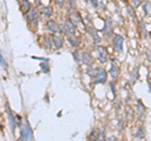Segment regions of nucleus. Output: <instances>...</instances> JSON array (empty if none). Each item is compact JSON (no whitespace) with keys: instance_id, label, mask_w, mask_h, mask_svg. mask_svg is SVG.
Instances as JSON below:
<instances>
[{"instance_id":"1","label":"nucleus","mask_w":151,"mask_h":141,"mask_svg":"<svg viewBox=\"0 0 151 141\" xmlns=\"http://www.w3.org/2000/svg\"><path fill=\"white\" fill-rule=\"evenodd\" d=\"M33 130L30 128V125L28 121H24L20 126V136L19 140H33Z\"/></svg>"},{"instance_id":"2","label":"nucleus","mask_w":151,"mask_h":141,"mask_svg":"<svg viewBox=\"0 0 151 141\" xmlns=\"http://www.w3.org/2000/svg\"><path fill=\"white\" fill-rule=\"evenodd\" d=\"M25 18H27L28 22H31V23H33V25H37V24H38V20H39L37 9H35V8H30V9L25 13Z\"/></svg>"},{"instance_id":"3","label":"nucleus","mask_w":151,"mask_h":141,"mask_svg":"<svg viewBox=\"0 0 151 141\" xmlns=\"http://www.w3.org/2000/svg\"><path fill=\"white\" fill-rule=\"evenodd\" d=\"M96 57L98 59V62L106 63V60H107V51H106L105 47L96 46Z\"/></svg>"},{"instance_id":"4","label":"nucleus","mask_w":151,"mask_h":141,"mask_svg":"<svg viewBox=\"0 0 151 141\" xmlns=\"http://www.w3.org/2000/svg\"><path fill=\"white\" fill-rule=\"evenodd\" d=\"M113 47H115V51L121 53L122 49H124V37L120 34H116L113 37Z\"/></svg>"},{"instance_id":"5","label":"nucleus","mask_w":151,"mask_h":141,"mask_svg":"<svg viewBox=\"0 0 151 141\" xmlns=\"http://www.w3.org/2000/svg\"><path fill=\"white\" fill-rule=\"evenodd\" d=\"M76 24L71 19H66L64 22V29L67 35H76Z\"/></svg>"},{"instance_id":"6","label":"nucleus","mask_w":151,"mask_h":141,"mask_svg":"<svg viewBox=\"0 0 151 141\" xmlns=\"http://www.w3.org/2000/svg\"><path fill=\"white\" fill-rule=\"evenodd\" d=\"M6 112H8V119H9L10 128H11V131L14 132L15 127L18 126L17 121H15V119H17V116H14V115H13V112H11V110H10V107H9V105H8V103H6Z\"/></svg>"},{"instance_id":"7","label":"nucleus","mask_w":151,"mask_h":141,"mask_svg":"<svg viewBox=\"0 0 151 141\" xmlns=\"http://www.w3.org/2000/svg\"><path fill=\"white\" fill-rule=\"evenodd\" d=\"M94 82L96 83H106L107 81V73L105 69H102V68H100V71H98V73L96 74V77L93 78Z\"/></svg>"},{"instance_id":"8","label":"nucleus","mask_w":151,"mask_h":141,"mask_svg":"<svg viewBox=\"0 0 151 141\" xmlns=\"http://www.w3.org/2000/svg\"><path fill=\"white\" fill-rule=\"evenodd\" d=\"M52 43H53V47H55L57 49H61L63 47V43H64V40H63L62 37H59V35L54 34L53 37H52Z\"/></svg>"},{"instance_id":"9","label":"nucleus","mask_w":151,"mask_h":141,"mask_svg":"<svg viewBox=\"0 0 151 141\" xmlns=\"http://www.w3.org/2000/svg\"><path fill=\"white\" fill-rule=\"evenodd\" d=\"M81 62L89 66V64L93 63V57L88 53V52H81Z\"/></svg>"},{"instance_id":"10","label":"nucleus","mask_w":151,"mask_h":141,"mask_svg":"<svg viewBox=\"0 0 151 141\" xmlns=\"http://www.w3.org/2000/svg\"><path fill=\"white\" fill-rule=\"evenodd\" d=\"M47 28H48V30L52 32L53 34H57L59 32V25L54 22V20H48V22H47Z\"/></svg>"},{"instance_id":"11","label":"nucleus","mask_w":151,"mask_h":141,"mask_svg":"<svg viewBox=\"0 0 151 141\" xmlns=\"http://www.w3.org/2000/svg\"><path fill=\"white\" fill-rule=\"evenodd\" d=\"M72 22L76 24V25H79V24L83 23V20L81 18V15H79V13H77V11H73L72 14H71V18H69Z\"/></svg>"},{"instance_id":"12","label":"nucleus","mask_w":151,"mask_h":141,"mask_svg":"<svg viewBox=\"0 0 151 141\" xmlns=\"http://www.w3.org/2000/svg\"><path fill=\"white\" fill-rule=\"evenodd\" d=\"M41 14L43 15V17H45V18H50L52 14H53V10H52L50 6H43L41 9Z\"/></svg>"},{"instance_id":"13","label":"nucleus","mask_w":151,"mask_h":141,"mask_svg":"<svg viewBox=\"0 0 151 141\" xmlns=\"http://www.w3.org/2000/svg\"><path fill=\"white\" fill-rule=\"evenodd\" d=\"M67 40L72 47H78L79 46V39L76 35H67Z\"/></svg>"},{"instance_id":"14","label":"nucleus","mask_w":151,"mask_h":141,"mask_svg":"<svg viewBox=\"0 0 151 141\" xmlns=\"http://www.w3.org/2000/svg\"><path fill=\"white\" fill-rule=\"evenodd\" d=\"M19 3H20V9H22L23 13H27V11L31 8L30 3L28 1V0H22V1H19Z\"/></svg>"},{"instance_id":"15","label":"nucleus","mask_w":151,"mask_h":141,"mask_svg":"<svg viewBox=\"0 0 151 141\" xmlns=\"http://www.w3.org/2000/svg\"><path fill=\"white\" fill-rule=\"evenodd\" d=\"M88 32H89V34L92 35V38H93V40L96 43H98L101 40V37H100V34L96 32V29H93V28H88Z\"/></svg>"},{"instance_id":"16","label":"nucleus","mask_w":151,"mask_h":141,"mask_svg":"<svg viewBox=\"0 0 151 141\" xmlns=\"http://www.w3.org/2000/svg\"><path fill=\"white\" fill-rule=\"evenodd\" d=\"M110 73H111V77H112V79H115V81L117 79V77H118V68H117V66H115V63H112V66H111Z\"/></svg>"},{"instance_id":"17","label":"nucleus","mask_w":151,"mask_h":141,"mask_svg":"<svg viewBox=\"0 0 151 141\" xmlns=\"http://www.w3.org/2000/svg\"><path fill=\"white\" fill-rule=\"evenodd\" d=\"M98 71H100V68H88V69H87V76L94 78L96 77V74L98 73Z\"/></svg>"},{"instance_id":"18","label":"nucleus","mask_w":151,"mask_h":141,"mask_svg":"<svg viewBox=\"0 0 151 141\" xmlns=\"http://www.w3.org/2000/svg\"><path fill=\"white\" fill-rule=\"evenodd\" d=\"M138 78V67H136L132 71V74H131V83H135Z\"/></svg>"},{"instance_id":"19","label":"nucleus","mask_w":151,"mask_h":141,"mask_svg":"<svg viewBox=\"0 0 151 141\" xmlns=\"http://www.w3.org/2000/svg\"><path fill=\"white\" fill-rule=\"evenodd\" d=\"M43 39H44V46H45L47 49H52V46H53V43H52V38L44 37Z\"/></svg>"},{"instance_id":"20","label":"nucleus","mask_w":151,"mask_h":141,"mask_svg":"<svg viewBox=\"0 0 151 141\" xmlns=\"http://www.w3.org/2000/svg\"><path fill=\"white\" fill-rule=\"evenodd\" d=\"M88 139H89V140L100 139V136H98V130H96V128H94V130H92V132H91L89 136H88Z\"/></svg>"},{"instance_id":"21","label":"nucleus","mask_w":151,"mask_h":141,"mask_svg":"<svg viewBox=\"0 0 151 141\" xmlns=\"http://www.w3.org/2000/svg\"><path fill=\"white\" fill-rule=\"evenodd\" d=\"M127 11H129V14H130L134 19L136 18V14H135V11H134V5H130V4H127Z\"/></svg>"},{"instance_id":"22","label":"nucleus","mask_w":151,"mask_h":141,"mask_svg":"<svg viewBox=\"0 0 151 141\" xmlns=\"http://www.w3.org/2000/svg\"><path fill=\"white\" fill-rule=\"evenodd\" d=\"M135 136H136L137 139H144V130H142V128L140 127V128H137V131L135 132Z\"/></svg>"},{"instance_id":"23","label":"nucleus","mask_w":151,"mask_h":141,"mask_svg":"<svg viewBox=\"0 0 151 141\" xmlns=\"http://www.w3.org/2000/svg\"><path fill=\"white\" fill-rule=\"evenodd\" d=\"M144 11L146 14H150L151 13V3H146L144 5Z\"/></svg>"},{"instance_id":"24","label":"nucleus","mask_w":151,"mask_h":141,"mask_svg":"<svg viewBox=\"0 0 151 141\" xmlns=\"http://www.w3.org/2000/svg\"><path fill=\"white\" fill-rule=\"evenodd\" d=\"M137 105H138V110H137V112H138V115H140V116H142V115H144V112H145V108H144V106H142L141 102H138Z\"/></svg>"},{"instance_id":"25","label":"nucleus","mask_w":151,"mask_h":141,"mask_svg":"<svg viewBox=\"0 0 151 141\" xmlns=\"http://www.w3.org/2000/svg\"><path fill=\"white\" fill-rule=\"evenodd\" d=\"M41 67H42V72H43V73H48V72H49V66H48V64L42 63Z\"/></svg>"},{"instance_id":"26","label":"nucleus","mask_w":151,"mask_h":141,"mask_svg":"<svg viewBox=\"0 0 151 141\" xmlns=\"http://www.w3.org/2000/svg\"><path fill=\"white\" fill-rule=\"evenodd\" d=\"M73 57H74V59L77 60V62H81V52L76 51L74 53H73Z\"/></svg>"},{"instance_id":"27","label":"nucleus","mask_w":151,"mask_h":141,"mask_svg":"<svg viewBox=\"0 0 151 141\" xmlns=\"http://www.w3.org/2000/svg\"><path fill=\"white\" fill-rule=\"evenodd\" d=\"M0 64H1L4 68H6V63H5V59H4V57L1 55V51H0Z\"/></svg>"},{"instance_id":"28","label":"nucleus","mask_w":151,"mask_h":141,"mask_svg":"<svg viewBox=\"0 0 151 141\" xmlns=\"http://www.w3.org/2000/svg\"><path fill=\"white\" fill-rule=\"evenodd\" d=\"M140 24H141V29H142V35H144V37H146V35H148V32H146V29H145V23L141 22Z\"/></svg>"},{"instance_id":"29","label":"nucleus","mask_w":151,"mask_h":141,"mask_svg":"<svg viewBox=\"0 0 151 141\" xmlns=\"http://www.w3.org/2000/svg\"><path fill=\"white\" fill-rule=\"evenodd\" d=\"M131 3H132L134 8H138V6H140V4H141L140 0H131Z\"/></svg>"},{"instance_id":"30","label":"nucleus","mask_w":151,"mask_h":141,"mask_svg":"<svg viewBox=\"0 0 151 141\" xmlns=\"http://www.w3.org/2000/svg\"><path fill=\"white\" fill-rule=\"evenodd\" d=\"M54 3L57 4V5H59V6H64L66 0H54Z\"/></svg>"},{"instance_id":"31","label":"nucleus","mask_w":151,"mask_h":141,"mask_svg":"<svg viewBox=\"0 0 151 141\" xmlns=\"http://www.w3.org/2000/svg\"><path fill=\"white\" fill-rule=\"evenodd\" d=\"M100 132H101V135H100V139H101V140H103V139H106V135H105V128H103V127H101V130H100Z\"/></svg>"},{"instance_id":"32","label":"nucleus","mask_w":151,"mask_h":141,"mask_svg":"<svg viewBox=\"0 0 151 141\" xmlns=\"http://www.w3.org/2000/svg\"><path fill=\"white\" fill-rule=\"evenodd\" d=\"M122 127H124V120H120L118 121V128L122 130Z\"/></svg>"},{"instance_id":"33","label":"nucleus","mask_w":151,"mask_h":141,"mask_svg":"<svg viewBox=\"0 0 151 141\" xmlns=\"http://www.w3.org/2000/svg\"><path fill=\"white\" fill-rule=\"evenodd\" d=\"M110 86H111V88H112L113 95H116V91H115V82H111V83H110Z\"/></svg>"},{"instance_id":"34","label":"nucleus","mask_w":151,"mask_h":141,"mask_svg":"<svg viewBox=\"0 0 151 141\" xmlns=\"http://www.w3.org/2000/svg\"><path fill=\"white\" fill-rule=\"evenodd\" d=\"M71 1V5H72V9H76V3H74V0H69Z\"/></svg>"},{"instance_id":"35","label":"nucleus","mask_w":151,"mask_h":141,"mask_svg":"<svg viewBox=\"0 0 151 141\" xmlns=\"http://www.w3.org/2000/svg\"><path fill=\"white\" fill-rule=\"evenodd\" d=\"M35 3H37V4H41V0H35Z\"/></svg>"},{"instance_id":"36","label":"nucleus","mask_w":151,"mask_h":141,"mask_svg":"<svg viewBox=\"0 0 151 141\" xmlns=\"http://www.w3.org/2000/svg\"><path fill=\"white\" fill-rule=\"evenodd\" d=\"M149 86H150V90H151V82H149Z\"/></svg>"},{"instance_id":"37","label":"nucleus","mask_w":151,"mask_h":141,"mask_svg":"<svg viewBox=\"0 0 151 141\" xmlns=\"http://www.w3.org/2000/svg\"><path fill=\"white\" fill-rule=\"evenodd\" d=\"M18 1H22V0H18Z\"/></svg>"}]
</instances>
